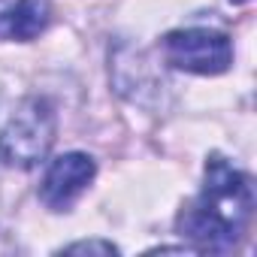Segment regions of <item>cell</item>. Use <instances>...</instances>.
I'll use <instances>...</instances> for the list:
<instances>
[{"label":"cell","mask_w":257,"mask_h":257,"mask_svg":"<svg viewBox=\"0 0 257 257\" xmlns=\"http://www.w3.org/2000/svg\"><path fill=\"white\" fill-rule=\"evenodd\" d=\"M254 215V188L248 173L230 164L224 155H209L203 167V185L197 197L182 209L176 227L197 254L233 251Z\"/></svg>","instance_id":"obj_1"},{"label":"cell","mask_w":257,"mask_h":257,"mask_svg":"<svg viewBox=\"0 0 257 257\" xmlns=\"http://www.w3.org/2000/svg\"><path fill=\"white\" fill-rule=\"evenodd\" d=\"M58 137L55 106L40 94H25L0 106V161L16 170H37L49 161Z\"/></svg>","instance_id":"obj_2"},{"label":"cell","mask_w":257,"mask_h":257,"mask_svg":"<svg viewBox=\"0 0 257 257\" xmlns=\"http://www.w3.org/2000/svg\"><path fill=\"white\" fill-rule=\"evenodd\" d=\"M164 64L191 76H221L233 64V40L218 28H176L161 40Z\"/></svg>","instance_id":"obj_3"},{"label":"cell","mask_w":257,"mask_h":257,"mask_svg":"<svg viewBox=\"0 0 257 257\" xmlns=\"http://www.w3.org/2000/svg\"><path fill=\"white\" fill-rule=\"evenodd\" d=\"M97 164L85 152H64L52 158L40 179V200L52 212H70L82 194L94 185Z\"/></svg>","instance_id":"obj_4"},{"label":"cell","mask_w":257,"mask_h":257,"mask_svg":"<svg viewBox=\"0 0 257 257\" xmlns=\"http://www.w3.org/2000/svg\"><path fill=\"white\" fill-rule=\"evenodd\" d=\"M52 22V0H0V40L31 43Z\"/></svg>","instance_id":"obj_5"},{"label":"cell","mask_w":257,"mask_h":257,"mask_svg":"<svg viewBox=\"0 0 257 257\" xmlns=\"http://www.w3.org/2000/svg\"><path fill=\"white\" fill-rule=\"evenodd\" d=\"M58 254H100V257H112V254H121V248L109 239H79V242H70L64 248H58Z\"/></svg>","instance_id":"obj_6"},{"label":"cell","mask_w":257,"mask_h":257,"mask_svg":"<svg viewBox=\"0 0 257 257\" xmlns=\"http://www.w3.org/2000/svg\"><path fill=\"white\" fill-rule=\"evenodd\" d=\"M230 4H248V0H230Z\"/></svg>","instance_id":"obj_7"}]
</instances>
